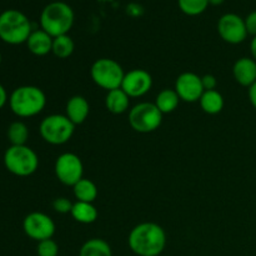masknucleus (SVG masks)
<instances>
[{"instance_id":"21","label":"nucleus","mask_w":256,"mask_h":256,"mask_svg":"<svg viewBox=\"0 0 256 256\" xmlns=\"http://www.w3.org/2000/svg\"><path fill=\"white\" fill-rule=\"evenodd\" d=\"M180 98L175 89H162L155 99V105L162 114H170L179 106Z\"/></svg>"},{"instance_id":"13","label":"nucleus","mask_w":256,"mask_h":256,"mask_svg":"<svg viewBox=\"0 0 256 256\" xmlns=\"http://www.w3.org/2000/svg\"><path fill=\"white\" fill-rule=\"evenodd\" d=\"M152 86V78L144 69H132L125 72L122 82V89L129 98H142L149 92Z\"/></svg>"},{"instance_id":"27","label":"nucleus","mask_w":256,"mask_h":256,"mask_svg":"<svg viewBox=\"0 0 256 256\" xmlns=\"http://www.w3.org/2000/svg\"><path fill=\"white\" fill-rule=\"evenodd\" d=\"M72 205H74V202H70L68 198L60 196L56 198L52 202V209L56 212H59V214H70L72 209Z\"/></svg>"},{"instance_id":"18","label":"nucleus","mask_w":256,"mask_h":256,"mask_svg":"<svg viewBox=\"0 0 256 256\" xmlns=\"http://www.w3.org/2000/svg\"><path fill=\"white\" fill-rule=\"evenodd\" d=\"M70 215L75 222H80V224H92V222H96L99 212H98V209L92 202H76L72 205Z\"/></svg>"},{"instance_id":"7","label":"nucleus","mask_w":256,"mask_h":256,"mask_svg":"<svg viewBox=\"0 0 256 256\" xmlns=\"http://www.w3.org/2000/svg\"><path fill=\"white\" fill-rule=\"evenodd\" d=\"M44 142L52 145H62L69 142L75 132V125L66 115L52 114L45 116L39 125Z\"/></svg>"},{"instance_id":"1","label":"nucleus","mask_w":256,"mask_h":256,"mask_svg":"<svg viewBox=\"0 0 256 256\" xmlns=\"http://www.w3.org/2000/svg\"><path fill=\"white\" fill-rule=\"evenodd\" d=\"M128 244L138 256H159L166 246V232L156 222H140L130 232Z\"/></svg>"},{"instance_id":"28","label":"nucleus","mask_w":256,"mask_h":256,"mask_svg":"<svg viewBox=\"0 0 256 256\" xmlns=\"http://www.w3.org/2000/svg\"><path fill=\"white\" fill-rule=\"evenodd\" d=\"M245 26H246L248 34L256 36V10L252 12L246 18H245Z\"/></svg>"},{"instance_id":"6","label":"nucleus","mask_w":256,"mask_h":256,"mask_svg":"<svg viewBox=\"0 0 256 256\" xmlns=\"http://www.w3.org/2000/svg\"><path fill=\"white\" fill-rule=\"evenodd\" d=\"M124 75L125 72L122 65L116 60L109 58H100L95 60L90 69L92 82L106 92L122 88Z\"/></svg>"},{"instance_id":"24","label":"nucleus","mask_w":256,"mask_h":256,"mask_svg":"<svg viewBox=\"0 0 256 256\" xmlns=\"http://www.w3.org/2000/svg\"><path fill=\"white\" fill-rule=\"evenodd\" d=\"M8 139L12 145H26L29 139V129L22 122H12L8 128Z\"/></svg>"},{"instance_id":"23","label":"nucleus","mask_w":256,"mask_h":256,"mask_svg":"<svg viewBox=\"0 0 256 256\" xmlns=\"http://www.w3.org/2000/svg\"><path fill=\"white\" fill-rule=\"evenodd\" d=\"M75 49L74 40L69 35H60L52 39V52L59 59H68L72 55Z\"/></svg>"},{"instance_id":"15","label":"nucleus","mask_w":256,"mask_h":256,"mask_svg":"<svg viewBox=\"0 0 256 256\" xmlns=\"http://www.w3.org/2000/svg\"><path fill=\"white\" fill-rule=\"evenodd\" d=\"M89 102L82 95H74L68 100L66 106H65V115L69 118V120L75 126L82 124L89 116Z\"/></svg>"},{"instance_id":"2","label":"nucleus","mask_w":256,"mask_h":256,"mask_svg":"<svg viewBox=\"0 0 256 256\" xmlns=\"http://www.w3.org/2000/svg\"><path fill=\"white\" fill-rule=\"evenodd\" d=\"M46 105V95L34 85L16 88L9 96L10 110L19 118H32L40 114Z\"/></svg>"},{"instance_id":"16","label":"nucleus","mask_w":256,"mask_h":256,"mask_svg":"<svg viewBox=\"0 0 256 256\" xmlns=\"http://www.w3.org/2000/svg\"><path fill=\"white\" fill-rule=\"evenodd\" d=\"M52 39L54 38L50 36L42 29L32 30L25 44H26L28 49L32 54L36 55V56H45L49 52H52Z\"/></svg>"},{"instance_id":"30","label":"nucleus","mask_w":256,"mask_h":256,"mask_svg":"<svg viewBox=\"0 0 256 256\" xmlns=\"http://www.w3.org/2000/svg\"><path fill=\"white\" fill-rule=\"evenodd\" d=\"M6 102H9V96H8V92L5 90V88L0 84V110L6 105Z\"/></svg>"},{"instance_id":"4","label":"nucleus","mask_w":256,"mask_h":256,"mask_svg":"<svg viewBox=\"0 0 256 256\" xmlns=\"http://www.w3.org/2000/svg\"><path fill=\"white\" fill-rule=\"evenodd\" d=\"M32 32V22L20 10L8 9L0 14V39L6 44L26 42Z\"/></svg>"},{"instance_id":"8","label":"nucleus","mask_w":256,"mask_h":256,"mask_svg":"<svg viewBox=\"0 0 256 256\" xmlns=\"http://www.w3.org/2000/svg\"><path fill=\"white\" fill-rule=\"evenodd\" d=\"M162 115L155 102H142L129 110V124L136 132L148 134L159 129L162 122Z\"/></svg>"},{"instance_id":"32","label":"nucleus","mask_w":256,"mask_h":256,"mask_svg":"<svg viewBox=\"0 0 256 256\" xmlns=\"http://www.w3.org/2000/svg\"><path fill=\"white\" fill-rule=\"evenodd\" d=\"M250 52H252V58L256 62V36L252 38L250 42Z\"/></svg>"},{"instance_id":"25","label":"nucleus","mask_w":256,"mask_h":256,"mask_svg":"<svg viewBox=\"0 0 256 256\" xmlns=\"http://www.w3.org/2000/svg\"><path fill=\"white\" fill-rule=\"evenodd\" d=\"M180 10L189 16L202 14L209 6V0H178Z\"/></svg>"},{"instance_id":"3","label":"nucleus","mask_w":256,"mask_h":256,"mask_svg":"<svg viewBox=\"0 0 256 256\" xmlns=\"http://www.w3.org/2000/svg\"><path fill=\"white\" fill-rule=\"evenodd\" d=\"M74 10L64 2H52L42 9L40 14V25L50 36L66 35L74 25Z\"/></svg>"},{"instance_id":"26","label":"nucleus","mask_w":256,"mask_h":256,"mask_svg":"<svg viewBox=\"0 0 256 256\" xmlns=\"http://www.w3.org/2000/svg\"><path fill=\"white\" fill-rule=\"evenodd\" d=\"M38 256H58L59 255V245L52 239L42 240L38 242L36 246Z\"/></svg>"},{"instance_id":"17","label":"nucleus","mask_w":256,"mask_h":256,"mask_svg":"<svg viewBox=\"0 0 256 256\" xmlns=\"http://www.w3.org/2000/svg\"><path fill=\"white\" fill-rule=\"evenodd\" d=\"M130 98L122 88L108 92L105 96V106L112 114L120 115L129 110Z\"/></svg>"},{"instance_id":"19","label":"nucleus","mask_w":256,"mask_h":256,"mask_svg":"<svg viewBox=\"0 0 256 256\" xmlns=\"http://www.w3.org/2000/svg\"><path fill=\"white\" fill-rule=\"evenodd\" d=\"M199 102L202 112L209 115H216L224 109V98L218 90H208L202 92Z\"/></svg>"},{"instance_id":"33","label":"nucleus","mask_w":256,"mask_h":256,"mask_svg":"<svg viewBox=\"0 0 256 256\" xmlns=\"http://www.w3.org/2000/svg\"><path fill=\"white\" fill-rule=\"evenodd\" d=\"M225 0H209L210 5H214V6H218V5H222Z\"/></svg>"},{"instance_id":"22","label":"nucleus","mask_w":256,"mask_h":256,"mask_svg":"<svg viewBox=\"0 0 256 256\" xmlns=\"http://www.w3.org/2000/svg\"><path fill=\"white\" fill-rule=\"evenodd\" d=\"M72 192H74V196L76 198V202H94L98 198V188L95 182L85 178L79 180L72 186Z\"/></svg>"},{"instance_id":"14","label":"nucleus","mask_w":256,"mask_h":256,"mask_svg":"<svg viewBox=\"0 0 256 256\" xmlns=\"http://www.w3.org/2000/svg\"><path fill=\"white\" fill-rule=\"evenodd\" d=\"M235 82L245 88H250L256 82V62L252 58H240L232 66Z\"/></svg>"},{"instance_id":"20","label":"nucleus","mask_w":256,"mask_h":256,"mask_svg":"<svg viewBox=\"0 0 256 256\" xmlns=\"http://www.w3.org/2000/svg\"><path fill=\"white\" fill-rule=\"evenodd\" d=\"M79 256H112V252L110 245L104 239L92 238L82 244Z\"/></svg>"},{"instance_id":"29","label":"nucleus","mask_w":256,"mask_h":256,"mask_svg":"<svg viewBox=\"0 0 256 256\" xmlns=\"http://www.w3.org/2000/svg\"><path fill=\"white\" fill-rule=\"evenodd\" d=\"M202 88H204V92H208V90H216L218 80L214 75L205 74L204 76H202Z\"/></svg>"},{"instance_id":"5","label":"nucleus","mask_w":256,"mask_h":256,"mask_svg":"<svg viewBox=\"0 0 256 256\" xmlns=\"http://www.w3.org/2000/svg\"><path fill=\"white\" fill-rule=\"evenodd\" d=\"M4 165L16 176H30L39 168V158L28 145H10L4 152Z\"/></svg>"},{"instance_id":"10","label":"nucleus","mask_w":256,"mask_h":256,"mask_svg":"<svg viewBox=\"0 0 256 256\" xmlns=\"http://www.w3.org/2000/svg\"><path fill=\"white\" fill-rule=\"evenodd\" d=\"M55 222L49 215L40 212H30L22 222V230L25 235L35 242L52 239L55 234Z\"/></svg>"},{"instance_id":"9","label":"nucleus","mask_w":256,"mask_h":256,"mask_svg":"<svg viewBox=\"0 0 256 256\" xmlns=\"http://www.w3.org/2000/svg\"><path fill=\"white\" fill-rule=\"evenodd\" d=\"M54 172L56 179L66 186H74L84 175V165L82 159L74 152H64L55 162Z\"/></svg>"},{"instance_id":"12","label":"nucleus","mask_w":256,"mask_h":256,"mask_svg":"<svg viewBox=\"0 0 256 256\" xmlns=\"http://www.w3.org/2000/svg\"><path fill=\"white\" fill-rule=\"evenodd\" d=\"M175 92L179 95L180 100L185 102H196L204 92L202 76L195 72H182L176 78L174 86Z\"/></svg>"},{"instance_id":"31","label":"nucleus","mask_w":256,"mask_h":256,"mask_svg":"<svg viewBox=\"0 0 256 256\" xmlns=\"http://www.w3.org/2000/svg\"><path fill=\"white\" fill-rule=\"evenodd\" d=\"M248 95H249V100L250 102H252V105L256 109V82L249 88Z\"/></svg>"},{"instance_id":"11","label":"nucleus","mask_w":256,"mask_h":256,"mask_svg":"<svg viewBox=\"0 0 256 256\" xmlns=\"http://www.w3.org/2000/svg\"><path fill=\"white\" fill-rule=\"evenodd\" d=\"M218 32L224 42L234 45L245 42L249 35L245 20L234 12H228L220 18L218 22Z\"/></svg>"},{"instance_id":"34","label":"nucleus","mask_w":256,"mask_h":256,"mask_svg":"<svg viewBox=\"0 0 256 256\" xmlns=\"http://www.w3.org/2000/svg\"><path fill=\"white\" fill-rule=\"evenodd\" d=\"M0 65H2V52H0Z\"/></svg>"}]
</instances>
